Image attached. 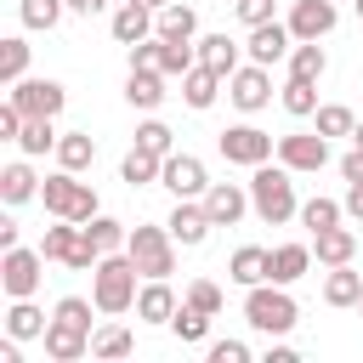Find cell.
<instances>
[{"instance_id": "cell-37", "label": "cell", "mask_w": 363, "mask_h": 363, "mask_svg": "<svg viewBox=\"0 0 363 363\" xmlns=\"http://www.w3.org/2000/svg\"><path fill=\"white\" fill-rule=\"evenodd\" d=\"M284 113H295V119L318 113V79H289L284 85Z\"/></svg>"}, {"instance_id": "cell-57", "label": "cell", "mask_w": 363, "mask_h": 363, "mask_svg": "<svg viewBox=\"0 0 363 363\" xmlns=\"http://www.w3.org/2000/svg\"><path fill=\"white\" fill-rule=\"evenodd\" d=\"M357 312H363V301H357Z\"/></svg>"}, {"instance_id": "cell-46", "label": "cell", "mask_w": 363, "mask_h": 363, "mask_svg": "<svg viewBox=\"0 0 363 363\" xmlns=\"http://www.w3.org/2000/svg\"><path fill=\"white\" fill-rule=\"evenodd\" d=\"M233 11H238V23H244V28L272 23V0H233Z\"/></svg>"}, {"instance_id": "cell-18", "label": "cell", "mask_w": 363, "mask_h": 363, "mask_svg": "<svg viewBox=\"0 0 363 363\" xmlns=\"http://www.w3.org/2000/svg\"><path fill=\"white\" fill-rule=\"evenodd\" d=\"M312 255L323 267H346L357 255V233L352 227H323V233H312Z\"/></svg>"}, {"instance_id": "cell-10", "label": "cell", "mask_w": 363, "mask_h": 363, "mask_svg": "<svg viewBox=\"0 0 363 363\" xmlns=\"http://www.w3.org/2000/svg\"><path fill=\"white\" fill-rule=\"evenodd\" d=\"M278 164H289V170H323V164H329V136H323V130L278 136Z\"/></svg>"}, {"instance_id": "cell-50", "label": "cell", "mask_w": 363, "mask_h": 363, "mask_svg": "<svg viewBox=\"0 0 363 363\" xmlns=\"http://www.w3.org/2000/svg\"><path fill=\"white\" fill-rule=\"evenodd\" d=\"M340 204H346L352 221H363V182H346V199H340Z\"/></svg>"}, {"instance_id": "cell-39", "label": "cell", "mask_w": 363, "mask_h": 363, "mask_svg": "<svg viewBox=\"0 0 363 363\" xmlns=\"http://www.w3.org/2000/svg\"><path fill=\"white\" fill-rule=\"evenodd\" d=\"M170 329H176V340H187V346H193V340H204V335H210V312H199V306H187V301H182V306H176V318H170Z\"/></svg>"}, {"instance_id": "cell-54", "label": "cell", "mask_w": 363, "mask_h": 363, "mask_svg": "<svg viewBox=\"0 0 363 363\" xmlns=\"http://www.w3.org/2000/svg\"><path fill=\"white\" fill-rule=\"evenodd\" d=\"M142 6H147V11H159V6H170V0H142Z\"/></svg>"}, {"instance_id": "cell-52", "label": "cell", "mask_w": 363, "mask_h": 363, "mask_svg": "<svg viewBox=\"0 0 363 363\" xmlns=\"http://www.w3.org/2000/svg\"><path fill=\"white\" fill-rule=\"evenodd\" d=\"M102 6H108V0H68V11H74V17H96Z\"/></svg>"}, {"instance_id": "cell-16", "label": "cell", "mask_w": 363, "mask_h": 363, "mask_svg": "<svg viewBox=\"0 0 363 363\" xmlns=\"http://www.w3.org/2000/svg\"><path fill=\"white\" fill-rule=\"evenodd\" d=\"M45 357H51V363H79V357H91V329L51 318V323H45Z\"/></svg>"}, {"instance_id": "cell-9", "label": "cell", "mask_w": 363, "mask_h": 363, "mask_svg": "<svg viewBox=\"0 0 363 363\" xmlns=\"http://www.w3.org/2000/svg\"><path fill=\"white\" fill-rule=\"evenodd\" d=\"M216 147H221V159L227 164H267L272 159V136L267 130H255V125H227L221 136H216Z\"/></svg>"}, {"instance_id": "cell-20", "label": "cell", "mask_w": 363, "mask_h": 363, "mask_svg": "<svg viewBox=\"0 0 363 363\" xmlns=\"http://www.w3.org/2000/svg\"><path fill=\"white\" fill-rule=\"evenodd\" d=\"M125 102L142 108V113H153V108L164 102V74H159V68H130V79H125Z\"/></svg>"}, {"instance_id": "cell-17", "label": "cell", "mask_w": 363, "mask_h": 363, "mask_svg": "<svg viewBox=\"0 0 363 363\" xmlns=\"http://www.w3.org/2000/svg\"><path fill=\"white\" fill-rule=\"evenodd\" d=\"M221 79H227V74H216V68H204V62H193V68L182 74V102L204 113V108H210V102L221 96Z\"/></svg>"}, {"instance_id": "cell-31", "label": "cell", "mask_w": 363, "mask_h": 363, "mask_svg": "<svg viewBox=\"0 0 363 363\" xmlns=\"http://www.w3.org/2000/svg\"><path fill=\"white\" fill-rule=\"evenodd\" d=\"M323 68H329L323 45H318V40H295V51H289V79H323Z\"/></svg>"}, {"instance_id": "cell-53", "label": "cell", "mask_w": 363, "mask_h": 363, "mask_svg": "<svg viewBox=\"0 0 363 363\" xmlns=\"http://www.w3.org/2000/svg\"><path fill=\"white\" fill-rule=\"evenodd\" d=\"M267 363H295V346H267Z\"/></svg>"}, {"instance_id": "cell-55", "label": "cell", "mask_w": 363, "mask_h": 363, "mask_svg": "<svg viewBox=\"0 0 363 363\" xmlns=\"http://www.w3.org/2000/svg\"><path fill=\"white\" fill-rule=\"evenodd\" d=\"M352 142H363V119H357V130H352Z\"/></svg>"}, {"instance_id": "cell-28", "label": "cell", "mask_w": 363, "mask_h": 363, "mask_svg": "<svg viewBox=\"0 0 363 363\" xmlns=\"http://www.w3.org/2000/svg\"><path fill=\"white\" fill-rule=\"evenodd\" d=\"M267 255L272 250H255V244H244V250H233V261H227V278L233 284H267Z\"/></svg>"}, {"instance_id": "cell-30", "label": "cell", "mask_w": 363, "mask_h": 363, "mask_svg": "<svg viewBox=\"0 0 363 363\" xmlns=\"http://www.w3.org/2000/svg\"><path fill=\"white\" fill-rule=\"evenodd\" d=\"M193 45H199V62H204V68H216V74H233V68H238V40L204 34V40H193Z\"/></svg>"}, {"instance_id": "cell-48", "label": "cell", "mask_w": 363, "mask_h": 363, "mask_svg": "<svg viewBox=\"0 0 363 363\" xmlns=\"http://www.w3.org/2000/svg\"><path fill=\"white\" fill-rule=\"evenodd\" d=\"M17 130H23V113H17V102H0V142H17Z\"/></svg>"}, {"instance_id": "cell-42", "label": "cell", "mask_w": 363, "mask_h": 363, "mask_svg": "<svg viewBox=\"0 0 363 363\" xmlns=\"http://www.w3.org/2000/svg\"><path fill=\"white\" fill-rule=\"evenodd\" d=\"M340 216H346V204H335V199H306V204H301V221H306L312 233L340 227Z\"/></svg>"}, {"instance_id": "cell-44", "label": "cell", "mask_w": 363, "mask_h": 363, "mask_svg": "<svg viewBox=\"0 0 363 363\" xmlns=\"http://www.w3.org/2000/svg\"><path fill=\"white\" fill-rule=\"evenodd\" d=\"M187 306H199V312H221V284H210V278H193L187 284Z\"/></svg>"}, {"instance_id": "cell-29", "label": "cell", "mask_w": 363, "mask_h": 363, "mask_svg": "<svg viewBox=\"0 0 363 363\" xmlns=\"http://www.w3.org/2000/svg\"><path fill=\"white\" fill-rule=\"evenodd\" d=\"M6 335H17V340H45V312L34 306V295H28V301H11Z\"/></svg>"}, {"instance_id": "cell-32", "label": "cell", "mask_w": 363, "mask_h": 363, "mask_svg": "<svg viewBox=\"0 0 363 363\" xmlns=\"http://www.w3.org/2000/svg\"><path fill=\"white\" fill-rule=\"evenodd\" d=\"M62 136H57V125L51 119H23V130H17V147H23V159H40V153H51Z\"/></svg>"}, {"instance_id": "cell-47", "label": "cell", "mask_w": 363, "mask_h": 363, "mask_svg": "<svg viewBox=\"0 0 363 363\" xmlns=\"http://www.w3.org/2000/svg\"><path fill=\"white\" fill-rule=\"evenodd\" d=\"M210 363H250V346L244 340H216L210 346Z\"/></svg>"}, {"instance_id": "cell-6", "label": "cell", "mask_w": 363, "mask_h": 363, "mask_svg": "<svg viewBox=\"0 0 363 363\" xmlns=\"http://www.w3.org/2000/svg\"><path fill=\"white\" fill-rule=\"evenodd\" d=\"M6 102H17L23 119H57L62 102H68V91L57 79H17V85H6Z\"/></svg>"}, {"instance_id": "cell-19", "label": "cell", "mask_w": 363, "mask_h": 363, "mask_svg": "<svg viewBox=\"0 0 363 363\" xmlns=\"http://www.w3.org/2000/svg\"><path fill=\"white\" fill-rule=\"evenodd\" d=\"M176 306H182V301H176V289H170L164 278H147V289L136 295V318H142V323H170Z\"/></svg>"}, {"instance_id": "cell-22", "label": "cell", "mask_w": 363, "mask_h": 363, "mask_svg": "<svg viewBox=\"0 0 363 363\" xmlns=\"http://www.w3.org/2000/svg\"><path fill=\"white\" fill-rule=\"evenodd\" d=\"M306 267H312V244H278V250L267 255V278H272V284H295Z\"/></svg>"}, {"instance_id": "cell-38", "label": "cell", "mask_w": 363, "mask_h": 363, "mask_svg": "<svg viewBox=\"0 0 363 363\" xmlns=\"http://www.w3.org/2000/svg\"><path fill=\"white\" fill-rule=\"evenodd\" d=\"M85 233L96 238V250H102V255H108V250H125V238H130V233H125V221H113V216H102V210L85 221Z\"/></svg>"}, {"instance_id": "cell-51", "label": "cell", "mask_w": 363, "mask_h": 363, "mask_svg": "<svg viewBox=\"0 0 363 363\" xmlns=\"http://www.w3.org/2000/svg\"><path fill=\"white\" fill-rule=\"evenodd\" d=\"M0 250H17V221L0 216Z\"/></svg>"}, {"instance_id": "cell-4", "label": "cell", "mask_w": 363, "mask_h": 363, "mask_svg": "<svg viewBox=\"0 0 363 363\" xmlns=\"http://www.w3.org/2000/svg\"><path fill=\"white\" fill-rule=\"evenodd\" d=\"M40 204L51 216H68V221H91L96 216V187L79 182V170H57L40 182Z\"/></svg>"}, {"instance_id": "cell-49", "label": "cell", "mask_w": 363, "mask_h": 363, "mask_svg": "<svg viewBox=\"0 0 363 363\" xmlns=\"http://www.w3.org/2000/svg\"><path fill=\"white\" fill-rule=\"evenodd\" d=\"M340 176L346 182H363V142H352V153L340 159Z\"/></svg>"}, {"instance_id": "cell-15", "label": "cell", "mask_w": 363, "mask_h": 363, "mask_svg": "<svg viewBox=\"0 0 363 363\" xmlns=\"http://www.w3.org/2000/svg\"><path fill=\"white\" fill-rule=\"evenodd\" d=\"M204 210H210L216 227H233V221H244V210H255V204H250V187H238V182H210V187H204Z\"/></svg>"}, {"instance_id": "cell-5", "label": "cell", "mask_w": 363, "mask_h": 363, "mask_svg": "<svg viewBox=\"0 0 363 363\" xmlns=\"http://www.w3.org/2000/svg\"><path fill=\"white\" fill-rule=\"evenodd\" d=\"M125 250L142 267V278H170L176 272V238H170V227H130Z\"/></svg>"}, {"instance_id": "cell-14", "label": "cell", "mask_w": 363, "mask_h": 363, "mask_svg": "<svg viewBox=\"0 0 363 363\" xmlns=\"http://www.w3.org/2000/svg\"><path fill=\"white\" fill-rule=\"evenodd\" d=\"M284 23H289L295 40H323V34L340 23V11H335V0H295Z\"/></svg>"}, {"instance_id": "cell-2", "label": "cell", "mask_w": 363, "mask_h": 363, "mask_svg": "<svg viewBox=\"0 0 363 363\" xmlns=\"http://www.w3.org/2000/svg\"><path fill=\"white\" fill-rule=\"evenodd\" d=\"M289 176H295L289 164H255V176H250V204H255V216H261L267 227H284V221L301 216Z\"/></svg>"}, {"instance_id": "cell-43", "label": "cell", "mask_w": 363, "mask_h": 363, "mask_svg": "<svg viewBox=\"0 0 363 363\" xmlns=\"http://www.w3.org/2000/svg\"><path fill=\"white\" fill-rule=\"evenodd\" d=\"M136 147H147V153H176V136H170V125H159V119H142L136 125Z\"/></svg>"}, {"instance_id": "cell-36", "label": "cell", "mask_w": 363, "mask_h": 363, "mask_svg": "<svg viewBox=\"0 0 363 363\" xmlns=\"http://www.w3.org/2000/svg\"><path fill=\"white\" fill-rule=\"evenodd\" d=\"M0 79L6 85H17V79H28V45L11 34V40H0Z\"/></svg>"}, {"instance_id": "cell-8", "label": "cell", "mask_w": 363, "mask_h": 363, "mask_svg": "<svg viewBox=\"0 0 363 363\" xmlns=\"http://www.w3.org/2000/svg\"><path fill=\"white\" fill-rule=\"evenodd\" d=\"M227 102H233L238 113H261V108L272 102V74H267L261 62L233 68V74H227Z\"/></svg>"}, {"instance_id": "cell-41", "label": "cell", "mask_w": 363, "mask_h": 363, "mask_svg": "<svg viewBox=\"0 0 363 363\" xmlns=\"http://www.w3.org/2000/svg\"><path fill=\"white\" fill-rule=\"evenodd\" d=\"M318 130H323V136H352V130H357V113H352L346 102H323V108H318Z\"/></svg>"}, {"instance_id": "cell-26", "label": "cell", "mask_w": 363, "mask_h": 363, "mask_svg": "<svg viewBox=\"0 0 363 363\" xmlns=\"http://www.w3.org/2000/svg\"><path fill=\"white\" fill-rule=\"evenodd\" d=\"M193 62H199V45H193V40H159V57H153V68H159L164 79H182Z\"/></svg>"}, {"instance_id": "cell-56", "label": "cell", "mask_w": 363, "mask_h": 363, "mask_svg": "<svg viewBox=\"0 0 363 363\" xmlns=\"http://www.w3.org/2000/svg\"><path fill=\"white\" fill-rule=\"evenodd\" d=\"M352 6H357V17H363V0H352Z\"/></svg>"}, {"instance_id": "cell-40", "label": "cell", "mask_w": 363, "mask_h": 363, "mask_svg": "<svg viewBox=\"0 0 363 363\" xmlns=\"http://www.w3.org/2000/svg\"><path fill=\"white\" fill-rule=\"evenodd\" d=\"M17 11H23V28H57L62 11H68V0H23Z\"/></svg>"}, {"instance_id": "cell-23", "label": "cell", "mask_w": 363, "mask_h": 363, "mask_svg": "<svg viewBox=\"0 0 363 363\" xmlns=\"http://www.w3.org/2000/svg\"><path fill=\"white\" fill-rule=\"evenodd\" d=\"M153 17H159V11H147L142 0H125V6L113 11V40H119V45L147 40V34H153Z\"/></svg>"}, {"instance_id": "cell-21", "label": "cell", "mask_w": 363, "mask_h": 363, "mask_svg": "<svg viewBox=\"0 0 363 363\" xmlns=\"http://www.w3.org/2000/svg\"><path fill=\"white\" fill-rule=\"evenodd\" d=\"M79 238H85V221H68V216H57V227H45V238H40V255L68 267V255L79 250Z\"/></svg>"}, {"instance_id": "cell-11", "label": "cell", "mask_w": 363, "mask_h": 363, "mask_svg": "<svg viewBox=\"0 0 363 363\" xmlns=\"http://www.w3.org/2000/svg\"><path fill=\"white\" fill-rule=\"evenodd\" d=\"M159 182H164L176 199H204V187H210V176H204V164H199L193 153H164Z\"/></svg>"}, {"instance_id": "cell-33", "label": "cell", "mask_w": 363, "mask_h": 363, "mask_svg": "<svg viewBox=\"0 0 363 363\" xmlns=\"http://www.w3.org/2000/svg\"><path fill=\"white\" fill-rule=\"evenodd\" d=\"M96 159V142L85 136V130H62V142H57V164L62 170H85Z\"/></svg>"}, {"instance_id": "cell-1", "label": "cell", "mask_w": 363, "mask_h": 363, "mask_svg": "<svg viewBox=\"0 0 363 363\" xmlns=\"http://www.w3.org/2000/svg\"><path fill=\"white\" fill-rule=\"evenodd\" d=\"M136 278H142V267L130 261V250H108V255L96 261V272H91V301H96V312H108V318L130 312L136 295H142Z\"/></svg>"}, {"instance_id": "cell-7", "label": "cell", "mask_w": 363, "mask_h": 363, "mask_svg": "<svg viewBox=\"0 0 363 363\" xmlns=\"http://www.w3.org/2000/svg\"><path fill=\"white\" fill-rule=\"evenodd\" d=\"M40 267H45L40 250H23V244H17V250H0V289H6L11 301H28V295L40 289V278H45Z\"/></svg>"}, {"instance_id": "cell-27", "label": "cell", "mask_w": 363, "mask_h": 363, "mask_svg": "<svg viewBox=\"0 0 363 363\" xmlns=\"http://www.w3.org/2000/svg\"><path fill=\"white\" fill-rule=\"evenodd\" d=\"M0 199H6V204H28V199H40V176H34L23 159L6 164V170H0Z\"/></svg>"}, {"instance_id": "cell-12", "label": "cell", "mask_w": 363, "mask_h": 363, "mask_svg": "<svg viewBox=\"0 0 363 363\" xmlns=\"http://www.w3.org/2000/svg\"><path fill=\"white\" fill-rule=\"evenodd\" d=\"M244 51H250V62L272 68V62H284V57L295 51V34H289V23L272 17V23H255V28H250V45H244Z\"/></svg>"}, {"instance_id": "cell-34", "label": "cell", "mask_w": 363, "mask_h": 363, "mask_svg": "<svg viewBox=\"0 0 363 363\" xmlns=\"http://www.w3.org/2000/svg\"><path fill=\"white\" fill-rule=\"evenodd\" d=\"M159 164H164L159 153H147V147H130V153H125V164H119V176H125L130 187H147V182H159Z\"/></svg>"}, {"instance_id": "cell-45", "label": "cell", "mask_w": 363, "mask_h": 363, "mask_svg": "<svg viewBox=\"0 0 363 363\" xmlns=\"http://www.w3.org/2000/svg\"><path fill=\"white\" fill-rule=\"evenodd\" d=\"M91 306H96V301H85V295H62L51 318H62V323H79V329H91ZM91 335H96V329H91Z\"/></svg>"}, {"instance_id": "cell-24", "label": "cell", "mask_w": 363, "mask_h": 363, "mask_svg": "<svg viewBox=\"0 0 363 363\" xmlns=\"http://www.w3.org/2000/svg\"><path fill=\"white\" fill-rule=\"evenodd\" d=\"M153 34H159V40H193V34H199V11L182 6V0H170V6H159Z\"/></svg>"}, {"instance_id": "cell-3", "label": "cell", "mask_w": 363, "mask_h": 363, "mask_svg": "<svg viewBox=\"0 0 363 363\" xmlns=\"http://www.w3.org/2000/svg\"><path fill=\"white\" fill-rule=\"evenodd\" d=\"M244 318H250V329H261V335H289L295 318H301V306H295L289 284H272V278H267V284H250Z\"/></svg>"}, {"instance_id": "cell-13", "label": "cell", "mask_w": 363, "mask_h": 363, "mask_svg": "<svg viewBox=\"0 0 363 363\" xmlns=\"http://www.w3.org/2000/svg\"><path fill=\"white\" fill-rule=\"evenodd\" d=\"M164 227H170V238H176V244L199 250V244L210 238V227H216V221H210L204 199H176V210H170V221H164Z\"/></svg>"}, {"instance_id": "cell-25", "label": "cell", "mask_w": 363, "mask_h": 363, "mask_svg": "<svg viewBox=\"0 0 363 363\" xmlns=\"http://www.w3.org/2000/svg\"><path fill=\"white\" fill-rule=\"evenodd\" d=\"M323 301H329V306H357V301H363V272H352V261H346V267H329Z\"/></svg>"}, {"instance_id": "cell-35", "label": "cell", "mask_w": 363, "mask_h": 363, "mask_svg": "<svg viewBox=\"0 0 363 363\" xmlns=\"http://www.w3.org/2000/svg\"><path fill=\"white\" fill-rule=\"evenodd\" d=\"M130 352H136V340H130L125 323H108V329L91 335V357H130Z\"/></svg>"}]
</instances>
